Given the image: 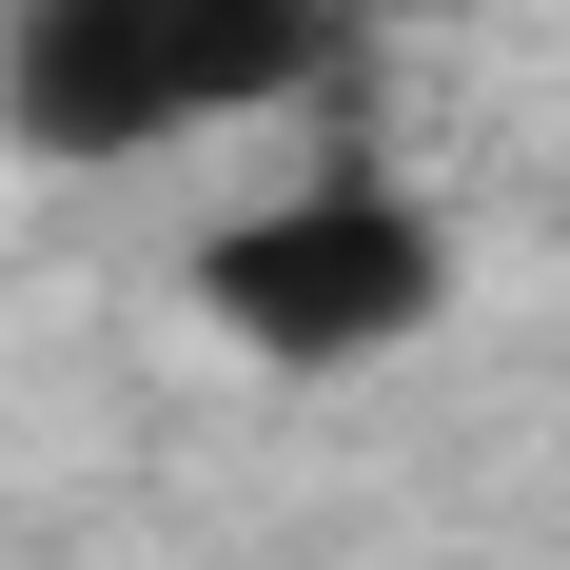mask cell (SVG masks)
Wrapping results in <instances>:
<instances>
[{"label":"cell","mask_w":570,"mask_h":570,"mask_svg":"<svg viewBox=\"0 0 570 570\" xmlns=\"http://www.w3.org/2000/svg\"><path fill=\"white\" fill-rule=\"evenodd\" d=\"M177 295L256 374H394L453 315V236H433L413 177L335 158V177H295V197H236L217 236H177Z\"/></svg>","instance_id":"6da1fadb"},{"label":"cell","mask_w":570,"mask_h":570,"mask_svg":"<svg viewBox=\"0 0 570 570\" xmlns=\"http://www.w3.org/2000/svg\"><path fill=\"white\" fill-rule=\"evenodd\" d=\"M335 0H0V118L40 158H158L197 118L295 99Z\"/></svg>","instance_id":"7a4b0ae2"}]
</instances>
